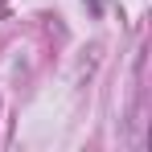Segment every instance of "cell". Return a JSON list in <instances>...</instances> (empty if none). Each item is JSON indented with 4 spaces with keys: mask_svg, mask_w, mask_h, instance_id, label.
I'll use <instances>...</instances> for the list:
<instances>
[{
    "mask_svg": "<svg viewBox=\"0 0 152 152\" xmlns=\"http://www.w3.org/2000/svg\"><path fill=\"white\" fill-rule=\"evenodd\" d=\"M86 8H91L95 17H103V12H107V0H86Z\"/></svg>",
    "mask_w": 152,
    "mask_h": 152,
    "instance_id": "6da1fadb",
    "label": "cell"
}]
</instances>
